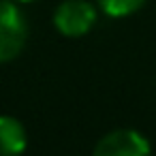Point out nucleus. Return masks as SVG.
Instances as JSON below:
<instances>
[{
  "label": "nucleus",
  "instance_id": "obj_1",
  "mask_svg": "<svg viewBox=\"0 0 156 156\" xmlns=\"http://www.w3.org/2000/svg\"><path fill=\"white\" fill-rule=\"evenodd\" d=\"M28 41V20L24 11L5 0L0 2V64L15 60Z\"/></svg>",
  "mask_w": 156,
  "mask_h": 156
},
{
  "label": "nucleus",
  "instance_id": "obj_2",
  "mask_svg": "<svg viewBox=\"0 0 156 156\" xmlns=\"http://www.w3.org/2000/svg\"><path fill=\"white\" fill-rule=\"evenodd\" d=\"M96 24V9L88 0H64L54 11V26L60 34L77 39L88 34Z\"/></svg>",
  "mask_w": 156,
  "mask_h": 156
},
{
  "label": "nucleus",
  "instance_id": "obj_3",
  "mask_svg": "<svg viewBox=\"0 0 156 156\" xmlns=\"http://www.w3.org/2000/svg\"><path fill=\"white\" fill-rule=\"evenodd\" d=\"M92 156H150V143L133 128H118L96 143Z\"/></svg>",
  "mask_w": 156,
  "mask_h": 156
},
{
  "label": "nucleus",
  "instance_id": "obj_4",
  "mask_svg": "<svg viewBox=\"0 0 156 156\" xmlns=\"http://www.w3.org/2000/svg\"><path fill=\"white\" fill-rule=\"evenodd\" d=\"M28 145L24 124L13 115H0V156H20Z\"/></svg>",
  "mask_w": 156,
  "mask_h": 156
},
{
  "label": "nucleus",
  "instance_id": "obj_5",
  "mask_svg": "<svg viewBox=\"0 0 156 156\" xmlns=\"http://www.w3.org/2000/svg\"><path fill=\"white\" fill-rule=\"evenodd\" d=\"M101 11L109 17H126L139 11L147 0H96Z\"/></svg>",
  "mask_w": 156,
  "mask_h": 156
},
{
  "label": "nucleus",
  "instance_id": "obj_6",
  "mask_svg": "<svg viewBox=\"0 0 156 156\" xmlns=\"http://www.w3.org/2000/svg\"><path fill=\"white\" fill-rule=\"evenodd\" d=\"M15 2H32V0H15Z\"/></svg>",
  "mask_w": 156,
  "mask_h": 156
}]
</instances>
